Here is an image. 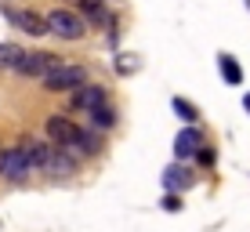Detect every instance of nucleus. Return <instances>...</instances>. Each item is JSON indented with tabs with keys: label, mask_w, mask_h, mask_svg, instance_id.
I'll use <instances>...</instances> for the list:
<instances>
[{
	"label": "nucleus",
	"mask_w": 250,
	"mask_h": 232,
	"mask_svg": "<svg viewBox=\"0 0 250 232\" xmlns=\"http://www.w3.org/2000/svg\"><path fill=\"white\" fill-rule=\"evenodd\" d=\"M200 145H203V138L196 131H182L174 138V156L178 160H188V156H196V152H200Z\"/></svg>",
	"instance_id": "nucleus-8"
},
{
	"label": "nucleus",
	"mask_w": 250,
	"mask_h": 232,
	"mask_svg": "<svg viewBox=\"0 0 250 232\" xmlns=\"http://www.w3.org/2000/svg\"><path fill=\"white\" fill-rule=\"evenodd\" d=\"M174 113L182 120H188V124H196V105H188L185 98H174Z\"/></svg>",
	"instance_id": "nucleus-15"
},
{
	"label": "nucleus",
	"mask_w": 250,
	"mask_h": 232,
	"mask_svg": "<svg viewBox=\"0 0 250 232\" xmlns=\"http://www.w3.org/2000/svg\"><path fill=\"white\" fill-rule=\"evenodd\" d=\"M102 149V142H98V134H91V131H80L76 134V142L69 145V156H94V152Z\"/></svg>",
	"instance_id": "nucleus-9"
},
{
	"label": "nucleus",
	"mask_w": 250,
	"mask_h": 232,
	"mask_svg": "<svg viewBox=\"0 0 250 232\" xmlns=\"http://www.w3.org/2000/svg\"><path fill=\"white\" fill-rule=\"evenodd\" d=\"M163 185H167L170 192H178V189L188 185V174H185L182 167H167V170H163Z\"/></svg>",
	"instance_id": "nucleus-12"
},
{
	"label": "nucleus",
	"mask_w": 250,
	"mask_h": 232,
	"mask_svg": "<svg viewBox=\"0 0 250 232\" xmlns=\"http://www.w3.org/2000/svg\"><path fill=\"white\" fill-rule=\"evenodd\" d=\"M91 124L94 127H113L116 124V113H113V109H105V102H102L98 109H91Z\"/></svg>",
	"instance_id": "nucleus-13"
},
{
	"label": "nucleus",
	"mask_w": 250,
	"mask_h": 232,
	"mask_svg": "<svg viewBox=\"0 0 250 232\" xmlns=\"http://www.w3.org/2000/svg\"><path fill=\"white\" fill-rule=\"evenodd\" d=\"M0 167H4V152H0Z\"/></svg>",
	"instance_id": "nucleus-18"
},
{
	"label": "nucleus",
	"mask_w": 250,
	"mask_h": 232,
	"mask_svg": "<svg viewBox=\"0 0 250 232\" xmlns=\"http://www.w3.org/2000/svg\"><path fill=\"white\" fill-rule=\"evenodd\" d=\"M47 25H51V33H55V37H62V40H80L83 33H87L83 19H80V15H73V11H65V7L51 11V15H47Z\"/></svg>",
	"instance_id": "nucleus-2"
},
{
	"label": "nucleus",
	"mask_w": 250,
	"mask_h": 232,
	"mask_svg": "<svg viewBox=\"0 0 250 232\" xmlns=\"http://www.w3.org/2000/svg\"><path fill=\"white\" fill-rule=\"evenodd\" d=\"M7 22L15 25V29H22V33H29V37H40V33H51V25L44 15H37V11H25V7H7Z\"/></svg>",
	"instance_id": "nucleus-3"
},
{
	"label": "nucleus",
	"mask_w": 250,
	"mask_h": 232,
	"mask_svg": "<svg viewBox=\"0 0 250 232\" xmlns=\"http://www.w3.org/2000/svg\"><path fill=\"white\" fill-rule=\"evenodd\" d=\"M40 80H44L47 91H76L83 80H87V73H83L80 65H62V62H58L55 69H47Z\"/></svg>",
	"instance_id": "nucleus-1"
},
{
	"label": "nucleus",
	"mask_w": 250,
	"mask_h": 232,
	"mask_svg": "<svg viewBox=\"0 0 250 232\" xmlns=\"http://www.w3.org/2000/svg\"><path fill=\"white\" fill-rule=\"evenodd\" d=\"M76 134H80V127H76L69 116H51L47 120V138L55 142L58 149H69V145L76 142Z\"/></svg>",
	"instance_id": "nucleus-4"
},
{
	"label": "nucleus",
	"mask_w": 250,
	"mask_h": 232,
	"mask_svg": "<svg viewBox=\"0 0 250 232\" xmlns=\"http://www.w3.org/2000/svg\"><path fill=\"white\" fill-rule=\"evenodd\" d=\"M218 65H221V76H225L232 87L243 80V73H239V65H236V58H232V55H218Z\"/></svg>",
	"instance_id": "nucleus-11"
},
{
	"label": "nucleus",
	"mask_w": 250,
	"mask_h": 232,
	"mask_svg": "<svg viewBox=\"0 0 250 232\" xmlns=\"http://www.w3.org/2000/svg\"><path fill=\"white\" fill-rule=\"evenodd\" d=\"M25 51L19 44H0V69H22Z\"/></svg>",
	"instance_id": "nucleus-10"
},
{
	"label": "nucleus",
	"mask_w": 250,
	"mask_h": 232,
	"mask_svg": "<svg viewBox=\"0 0 250 232\" xmlns=\"http://www.w3.org/2000/svg\"><path fill=\"white\" fill-rule=\"evenodd\" d=\"M163 211H170V214H174V211H182V200H178L174 192H170V196H163Z\"/></svg>",
	"instance_id": "nucleus-16"
},
{
	"label": "nucleus",
	"mask_w": 250,
	"mask_h": 232,
	"mask_svg": "<svg viewBox=\"0 0 250 232\" xmlns=\"http://www.w3.org/2000/svg\"><path fill=\"white\" fill-rule=\"evenodd\" d=\"M83 7H87V19L94 22V25H102V22H109V11L98 4V0H83Z\"/></svg>",
	"instance_id": "nucleus-14"
},
{
	"label": "nucleus",
	"mask_w": 250,
	"mask_h": 232,
	"mask_svg": "<svg viewBox=\"0 0 250 232\" xmlns=\"http://www.w3.org/2000/svg\"><path fill=\"white\" fill-rule=\"evenodd\" d=\"M55 65H58L55 55H47V51H33V55H25L22 73H25V76H44L47 69H55Z\"/></svg>",
	"instance_id": "nucleus-7"
},
{
	"label": "nucleus",
	"mask_w": 250,
	"mask_h": 232,
	"mask_svg": "<svg viewBox=\"0 0 250 232\" xmlns=\"http://www.w3.org/2000/svg\"><path fill=\"white\" fill-rule=\"evenodd\" d=\"M29 152L22 149V145H15V149H7L4 152V167H0V174H7V178H15V182H22L25 174H29Z\"/></svg>",
	"instance_id": "nucleus-5"
},
{
	"label": "nucleus",
	"mask_w": 250,
	"mask_h": 232,
	"mask_svg": "<svg viewBox=\"0 0 250 232\" xmlns=\"http://www.w3.org/2000/svg\"><path fill=\"white\" fill-rule=\"evenodd\" d=\"M243 105H247V113H250V94H247V98H243Z\"/></svg>",
	"instance_id": "nucleus-17"
},
{
	"label": "nucleus",
	"mask_w": 250,
	"mask_h": 232,
	"mask_svg": "<svg viewBox=\"0 0 250 232\" xmlns=\"http://www.w3.org/2000/svg\"><path fill=\"white\" fill-rule=\"evenodd\" d=\"M102 102H105V87H98V84H80V87L73 91V109H98Z\"/></svg>",
	"instance_id": "nucleus-6"
}]
</instances>
